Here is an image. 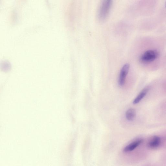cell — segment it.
Here are the masks:
<instances>
[{"mask_svg": "<svg viewBox=\"0 0 166 166\" xmlns=\"http://www.w3.org/2000/svg\"><path fill=\"white\" fill-rule=\"evenodd\" d=\"M149 90L148 87H146L143 90L138 94L136 98L133 101V104L134 105L137 104L139 103L142 99L147 94V93Z\"/></svg>", "mask_w": 166, "mask_h": 166, "instance_id": "8992f818", "label": "cell"}, {"mask_svg": "<svg viewBox=\"0 0 166 166\" xmlns=\"http://www.w3.org/2000/svg\"><path fill=\"white\" fill-rule=\"evenodd\" d=\"M161 142L160 137L157 136H154L148 143V147L151 149L157 148L161 145Z\"/></svg>", "mask_w": 166, "mask_h": 166, "instance_id": "5b68a950", "label": "cell"}, {"mask_svg": "<svg viewBox=\"0 0 166 166\" xmlns=\"http://www.w3.org/2000/svg\"><path fill=\"white\" fill-rule=\"evenodd\" d=\"M143 142L142 139H139L127 145L123 150L124 152L129 153L133 151L141 144Z\"/></svg>", "mask_w": 166, "mask_h": 166, "instance_id": "277c9868", "label": "cell"}, {"mask_svg": "<svg viewBox=\"0 0 166 166\" xmlns=\"http://www.w3.org/2000/svg\"><path fill=\"white\" fill-rule=\"evenodd\" d=\"M129 64H126L121 68L119 79V85L121 86H123L125 83L126 76L128 73L130 68Z\"/></svg>", "mask_w": 166, "mask_h": 166, "instance_id": "3957f363", "label": "cell"}, {"mask_svg": "<svg viewBox=\"0 0 166 166\" xmlns=\"http://www.w3.org/2000/svg\"><path fill=\"white\" fill-rule=\"evenodd\" d=\"M136 115V112L135 109L130 108L127 110L126 113V117L127 119L129 121H132L135 118Z\"/></svg>", "mask_w": 166, "mask_h": 166, "instance_id": "52a82bcc", "label": "cell"}, {"mask_svg": "<svg viewBox=\"0 0 166 166\" xmlns=\"http://www.w3.org/2000/svg\"><path fill=\"white\" fill-rule=\"evenodd\" d=\"M158 53L156 51L150 50L146 51L140 57V60L144 62H150L156 59Z\"/></svg>", "mask_w": 166, "mask_h": 166, "instance_id": "7a4b0ae2", "label": "cell"}, {"mask_svg": "<svg viewBox=\"0 0 166 166\" xmlns=\"http://www.w3.org/2000/svg\"><path fill=\"white\" fill-rule=\"evenodd\" d=\"M165 7H166V2H165Z\"/></svg>", "mask_w": 166, "mask_h": 166, "instance_id": "ba28073f", "label": "cell"}, {"mask_svg": "<svg viewBox=\"0 0 166 166\" xmlns=\"http://www.w3.org/2000/svg\"><path fill=\"white\" fill-rule=\"evenodd\" d=\"M112 1L110 0H105L101 4L99 8L98 16L101 20H103L109 13L112 5Z\"/></svg>", "mask_w": 166, "mask_h": 166, "instance_id": "6da1fadb", "label": "cell"}]
</instances>
